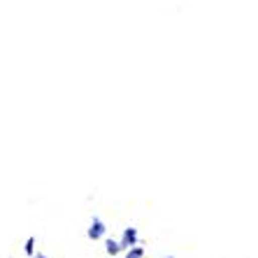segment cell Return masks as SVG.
Segmentation results:
<instances>
[{
    "instance_id": "6da1fadb",
    "label": "cell",
    "mask_w": 258,
    "mask_h": 258,
    "mask_svg": "<svg viewBox=\"0 0 258 258\" xmlns=\"http://www.w3.org/2000/svg\"><path fill=\"white\" fill-rule=\"evenodd\" d=\"M102 235H105V226H102L100 219H93V223H91L89 228V237L91 240H100Z\"/></svg>"
},
{
    "instance_id": "7a4b0ae2",
    "label": "cell",
    "mask_w": 258,
    "mask_h": 258,
    "mask_svg": "<svg viewBox=\"0 0 258 258\" xmlns=\"http://www.w3.org/2000/svg\"><path fill=\"white\" fill-rule=\"evenodd\" d=\"M24 251L28 253V256H33V253H35V237H28V240H26Z\"/></svg>"
},
{
    "instance_id": "3957f363",
    "label": "cell",
    "mask_w": 258,
    "mask_h": 258,
    "mask_svg": "<svg viewBox=\"0 0 258 258\" xmlns=\"http://www.w3.org/2000/svg\"><path fill=\"white\" fill-rule=\"evenodd\" d=\"M133 242H135V230H126V235H123V244H121V246L133 244Z\"/></svg>"
},
{
    "instance_id": "277c9868",
    "label": "cell",
    "mask_w": 258,
    "mask_h": 258,
    "mask_svg": "<svg viewBox=\"0 0 258 258\" xmlns=\"http://www.w3.org/2000/svg\"><path fill=\"white\" fill-rule=\"evenodd\" d=\"M119 249H121V244H116V242H112V240L107 242V251H109V253H116Z\"/></svg>"
},
{
    "instance_id": "5b68a950",
    "label": "cell",
    "mask_w": 258,
    "mask_h": 258,
    "mask_svg": "<svg viewBox=\"0 0 258 258\" xmlns=\"http://www.w3.org/2000/svg\"><path fill=\"white\" fill-rule=\"evenodd\" d=\"M142 256V249H133V251H128V258H140Z\"/></svg>"
},
{
    "instance_id": "8992f818",
    "label": "cell",
    "mask_w": 258,
    "mask_h": 258,
    "mask_svg": "<svg viewBox=\"0 0 258 258\" xmlns=\"http://www.w3.org/2000/svg\"><path fill=\"white\" fill-rule=\"evenodd\" d=\"M33 258H47V256H44V253H37V256H33Z\"/></svg>"
}]
</instances>
